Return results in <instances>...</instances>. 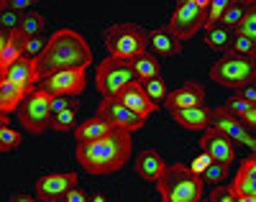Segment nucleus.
Here are the masks:
<instances>
[{"mask_svg": "<svg viewBox=\"0 0 256 202\" xmlns=\"http://www.w3.org/2000/svg\"><path fill=\"white\" fill-rule=\"evenodd\" d=\"M131 133L128 128L110 126L108 133H102L100 138L92 141H80L77 144V162L82 169H88L90 174H113L123 169L134 148Z\"/></svg>", "mask_w": 256, "mask_h": 202, "instance_id": "obj_1", "label": "nucleus"}, {"mask_svg": "<svg viewBox=\"0 0 256 202\" xmlns=\"http://www.w3.org/2000/svg\"><path fill=\"white\" fill-rule=\"evenodd\" d=\"M90 62H92V52L88 46V41L72 28H59L56 34L49 36L44 54L36 59V70H38V80H44L64 70L88 66Z\"/></svg>", "mask_w": 256, "mask_h": 202, "instance_id": "obj_2", "label": "nucleus"}, {"mask_svg": "<svg viewBox=\"0 0 256 202\" xmlns=\"http://www.w3.org/2000/svg\"><path fill=\"white\" fill-rule=\"evenodd\" d=\"M154 184H156L159 197L164 202H198V200H202V176L180 162L164 164V169Z\"/></svg>", "mask_w": 256, "mask_h": 202, "instance_id": "obj_3", "label": "nucleus"}, {"mask_svg": "<svg viewBox=\"0 0 256 202\" xmlns=\"http://www.w3.org/2000/svg\"><path fill=\"white\" fill-rule=\"evenodd\" d=\"M210 80L220 87L238 90L241 84L256 80V56H244L238 52H226L210 66Z\"/></svg>", "mask_w": 256, "mask_h": 202, "instance_id": "obj_4", "label": "nucleus"}, {"mask_svg": "<svg viewBox=\"0 0 256 202\" xmlns=\"http://www.w3.org/2000/svg\"><path fill=\"white\" fill-rule=\"evenodd\" d=\"M146 38H148V34L136 24H116L102 34V41L108 46L110 56H123V59H134V56L144 54Z\"/></svg>", "mask_w": 256, "mask_h": 202, "instance_id": "obj_5", "label": "nucleus"}, {"mask_svg": "<svg viewBox=\"0 0 256 202\" xmlns=\"http://www.w3.org/2000/svg\"><path fill=\"white\" fill-rule=\"evenodd\" d=\"M52 100L54 98L46 92V90H41V87H36L34 92H28L24 98V102L18 105V120H20V126L26 128V133L38 136V133H44L49 128Z\"/></svg>", "mask_w": 256, "mask_h": 202, "instance_id": "obj_6", "label": "nucleus"}, {"mask_svg": "<svg viewBox=\"0 0 256 202\" xmlns=\"http://www.w3.org/2000/svg\"><path fill=\"white\" fill-rule=\"evenodd\" d=\"M134 80H136V72L131 66V59H123V56H108L105 62H100L95 72V84L102 92V98H116Z\"/></svg>", "mask_w": 256, "mask_h": 202, "instance_id": "obj_7", "label": "nucleus"}, {"mask_svg": "<svg viewBox=\"0 0 256 202\" xmlns=\"http://www.w3.org/2000/svg\"><path fill=\"white\" fill-rule=\"evenodd\" d=\"M210 0H184L177 6L174 16L169 18V31H172L180 41L195 36L202 26H205V13H208Z\"/></svg>", "mask_w": 256, "mask_h": 202, "instance_id": "obj_8", "label": "nucleus"}, {"mask_svg": "<svg viewBox=\"0 0 256 202\" xmlns=\"http://www.w3.org/2000/svg\"><path fill=\"white\" fill-rule=\"evenodd\" d=\"M88 66H77V70H64L56 74H49L44 80H38L36 87L46 90L52 98H77L82 90H84V74Z\"/></svg>", "mask_w": 256, "mask_h": 202, "instance_id": "obj_9", "label": "nucleus"}, {"mask_svg": "<svg viewBox=\"0 0 256 202\" xmlns=\"http://www.w3.org/2000/svg\"><path fill=\"white\" fill-rule=\"evenodd\" d=\"M210 126H212V128H218V130H223L230 141L248 146L251 154H254V148H256L254 128H248L246 123H241V118L230 116L228 110H223V108H210Z\"/></svg>", "mask_w": 256, "mask_h": 202, "instance_id": "obj_10", "label": "nucleus"}, {"mask_svg": "<svg viewBox=\"0 0 256 202\" xmlns=\"http://www.w3.org/2000/svg\"><path fill=\"white\" fill-rule=\"evenodd\" d=\"M98 118H102L105 123L110 126H120V128H128V130H138L144 128V120L141 116H136L134 110H128L123 102H118L116 98H102V102L98 105Z\"/></svg>", "mask_w": 256, "mask_h": 202, "instance_id": "obj_11", "label": "nucleus"}, {"mask_svg": "<svg viewBox=\"0 0 256 202\" xmlns=\"http://www.w3.org/2000/svg\"><path fill=\"white\" fill-rule=\"evenodd\" d=\"M72 187H77V174L64 172V174H46L36 182V200L41 202H62Z\"/></svg>", "mask_w": 256, "mask_h": 202, "instance_id": "obj_12", "label": "nucleus"}, {"mask_svg": "<svg viewBox=\"0 0 256 202\" xmlns=\"http://www.w3.org/2000/svg\"><path fill=\"white\" fill-rule=\"evenodd\" d=\"M233 144H236V141H230L223 130L210 126V128H205V136L200 138V151L210 154L216 162L230 164L233 159H236V148H233Z\"/></svg>", "mask_w": 256, "mask_h": 202, "instance_id": "obj_13", "label": "nucleus"}, {"mask_svg": "<svg viewBox=\"0 0 256 202\" xmlns=\"http://www.w3.org/2000/svg\"><path fill=\"white\" fill-rule=\"evenodd\" d=\"M116 100L118 102H123L128 110H134L136 116H141V118H148L154 113V110L159 108L152 98H148L146 92H144V87H141V82L138 80H134V82H128L120 92L116 95Z\"/></svg>", "mask_w": 256, "mask_h": 202, "instance_id": "obj_14", "label": "nucleus"}, {"mask_svg": "<svg viewBox=\"0 0 256 202\" xmlns=\"http://www.w3.org/2000/svg\"><path fill=\"white\" fill-rule=\"evenodd\" d=\"M166 110H177V108H195V105H205V87L195 80L184 82L180 90L169 92L162 102Z\"/></svg>", "mask_w": 256, "mask_h": 202, "instance_id": "obj_15", "label": "nucleus"}, {"mask_svg": "<svg viewBox=\"0 0 256 202\" xmlns=\"http://www.w3.org/2000/svg\"><path fill=\"white\" fill-rule=\"evenodd\" d=\"M146 52L154 54V56H177V54L182 52V41H180L172 31H169L166 26H162V28L148 31Z\"/></svg>", "mask_w": 256, "mask_h": 202, "instance_id": "obj_16", "label": "nucleus"}, {"mask_svg": "<svg viewBox=\"0 0 256 202\" xmlns=\"http://www.w3.org/2000/svg\"><path fill=\"white\" fill-rule=\"evenodd\" d=\"M233 192H236V202H254L256 200V159L254 154L241 164L236 182L230 184Z\"/></svg>", "mask_w": 256, "mask_h": 202, "instance_id": "obj_17", "label": "nucleus"}, {"mask_svg": "<svg viewBox=\"0 0 256 202\" xmlns=\"http://www.w3.org/2000/svg\"><path fill=\"white\" fill-rule=\"evenodd\" d=\"M3 80H10V82H18V84H26L31 90H36L38 84V70H36V59H28V56H18L10 66L0 70Z\"/></svg>", "mask_w": 256, "mask_h": 202, "instance_id": "obj_18", "label": "nucleus"}, {"mask_svg": "<svg viewBox=\"0 0 256 202\" xmlns=\"http://www.w3.org/2000/svg\"><path fill=\"white\" fill-rule=\"evenodd\" d=\"M169 116L174 118V123H180L187 130H205V128H210V108L208 105L177 108V110H169Z\"/></svg>", "mask_w": 256, "mask_h": 202, "instance_id": "obj_19", "label": "nucleus"}, {"mask_svg": "<svg viewBox=\"0 0 256 202\" xmlns=\"http://www.w3.org/2000/svg\"><path fill=\"white\" fill-rule=\"evenodd\" d=\"M134 169H136V174L144 179V182L154 184L156 179H159V174H162V169H164V159L159 156V151L146 148V151H141V154L136 156Z\"/></svg>", "mask_w": 256, "mask_h": 202, "instance_id": "obj_20", "label": "nucleus"}, {"mask_svg": "<svg viewBox=\"0 0 256 202\" xmlns=\"http://www.w3.org/2000/svg\"><path fill=\"white\" fill-rule=\"evenodd\" d=\"M34 92L31 87L18 84L10 80H0V113H8V110H18V105L24 102V98Z\"/></svg>", "mask_w": 256, "mask_h": 202, "instance_id": "obj_21", "label": "nucleus"}, {"mask_svg": "<svg viewBox=\"0 0 256 202\" xmlns=\"http://www.w3.org/2000/svg\"><path fill=\"white\" fill-rule=\"evenodd\" d=\"M233 36H236V31L228 28V26H223L220 20H218V24H208V26H205V44H208L212 52H220V54L230 52Z\"/></svg>", "mask_w": 256, "mask_h": 202, "instance_id": "obj_22", "label": "nucleus"}, {"mask_svg": "<svg viewBox=\"0 0 256 202\" xmlns=\"http://www.w3.org/2000/svg\"><path fill=\"white\" fill-rule=\"evenodd\" d=\"M131 66H134V72H136V80H138V82L152 80V77H159V70H162V66H159V56L148 54V52L134 56V59H131Z\"/></svg>", "mask_w": 256, "mask_h": 202, "instance_id": "obj_23", "label": "nucleus"}, {"mask_svg": "<svg viewBox=\"0 0 256 202\" xmlns=\"http://www.w3.org/2000/svg\"><path fill=\"white\" fill-rule=\"evenodd\" d=\"M110 130V123H105L102 118H88L84 123H80L77 128H74V138H77V144L80 141H92V138H100L102 133H108Z\"/></svg>", "mask_w": 256, "mask_h": 202, "instance_id": "obj_24", "label": "nucleus"}, {"mask_svg": "<svg viewBox=\"0 0 256 202\" xmlns=\"http://www.w3.org/2000/svg\"><path fill=\"white\" fill-rule=\"evenodd\" d=\"M77 110H80V100L77 98H72V102L64 108V110H59V113H52V120H49V128H54V130H70L72 126H74V118H77Z\"/></svg>", "mask_w": 256, "mask_h": 202, "instance_id": "obj_25", "label": "nucleus"}, {"mask_svg": "<svg viewBox=\"0 0 256 202\" xmlns=\"http://www.w3.org/2000/svg\"><path fill=\"white\" fill-rule=\"evenodd\" d=\"M254 6V0H228V6L220 16V24L228 26V28H236V24L244 18V13Z\"/></svg>", "mask_w": 256, "mask_h": 202, "instance_id": "obj_26", "label": "nucleus"}, {"mask_svg": "<svg viewBox=\"0 0 256 202\" xmlns=\"http://www.w3.org/2000/svg\"><path fill=\"white\" fill-rule=\"evenodd\" d=\"M44 28H46V18L41 16V13H34V10L24 13V18H20V26H18V31L24 34V36H28V38L41 36V34H44Z\"/></svg>", "mask_w": 256, "mask_h": 202, "instance_id": "obj_27", "label": "nucleus"}, {"mask_svg": "<svg viewBox=\"0 0 256 202\" xmlns=\"http://www.w3.org/2000/svg\"><path fill=\"white\" fill-rule=\"evenodd\" d=\"M228 164L226 162H216L212 159L210 164H208V169L202 172V182H210V184H220V182H226V176H228Z\"/></svg>", "mask_w": 256, "mask_h": 202, "instance_id": "obj_28", "label": "nucleus"}, {"mask_svg": "<svg viewBox=\"0 0 256 202\" xmlns=\"http://www.w3.org/2000/svg\"><path fill=\"white\" fill-rule=\"evenodd\" d=\"M141 87H144V92L152 98L156 105L159 102H164V98H166V84H164V80L162 77H152V80H144L141 82Z\"/></svg>", "mask_w": 256, "mask_h": 202, "instance_id": "obj_29", "label": "nucleus"}, {"mask_svg": "<svg viewBox=\"0 0 256 202\" xmlns=\"http://www.w3.org/2000/svg\"><path fill=\"white\" fill-rule=\"evenodd\" d=\"M236 34H241V36H248V38H256V3L244 13V18L236 24V28H233Z\"/></svg>", "mask_w": 256, "mask_h": 202, "instance_id": "obj_30", "label": "nucleus"}, {"mask_svg": "<svg viewBox=\"0 0 256 202\" xmlns=\"http://www.w3.org/2000/svg\"><path fill=\"white\" fill-rule=\"evenodd\" d=\"M20 141H24V136H20L18 130H13V128H8V126H3L0 128V151H13Z\"/></svg>", "mask_w": 256, "mask_h": 202, "instance_id": "obj_31", "label": "nucleus"}, {"mask_svg": "<svg viewBox=\"0 0 256 202\" xmlns=\"http://www.w3.org/2000/svg\"><path fill=\"white\" fill-rule=\"evenodd\" d=\"M230 52H238V54H244V56H256V38H248V36L236 34V36H233Z\"/></svg>", "mask_w": 256, "mask_h": 202, "instance_id": "obj_32", "label": "nucleus"}, {"mask_svg": "<svg viewBox=\"0 0 256 202\" xmlns=\"http://www.w3.org/2000/svg\"><path fill=\"white\" fill-rule=\"evenodd\" d=\"M254 105H256V102H246V100H241V98H236V95H233V98H228V100H226L220 108H223V110H228L230 116L241 118V116L246 113V110H248V108H254Z\"/></svg>", "mask_w": 256, "mask_h": 202, "instance_id": "obj_33", "label": "nucleus"}, {"mask_svg": "<svg viewBox=\"0 0 256 202\" xmlns=\"http://www.w3.org/2000/svg\"><path fill=\"white\" fill-rule=\"evenodd\" d=\"M20 18H24V13L10 10V8H0V24H3V28H6V31H18Z\"/></svg>", "mask_w": 256, "mask_h": 202, "instance_id": "obj_34", "label": "nucleus"}, {"mask_svg": "<svg viewBox=\"0 0 256 202\" xmlns=\"http://www.w3.org/2000/svg\"><path fill=\"white\" fill-rule=\"evenodd\" d=\"M46 44H49V38H44V36H34V38H28V44H26V52H24V56H28V59H38L41 54H44Z\"/></svg>", "mask_w": 256, "mask_h": 202, "instance_id": "obj_35", "label": "nucleus"}, {"mask_svg": "<svg viewBox=\"0 0 256 202\" xmlns=\"http://www.w3.org/2000/svg\"><path fill=\"white\" fill-rule=\"evenodd\" d=\"M228 6V0H210V6H208V13H205V26L208 24H218L223 10Z\"/></svg>", "mask_w": 256, "mask_h": 202, "instance_id": "obj_36", "label": "nucleus"}, {"mask_svg": "<svg viewBox=\"0 0 256 202\" xmlns=\"http://www.w3.org/2000/svg\"><path fill=\"white\" fill-rule=\"evenodd\" d=\"M210 200L212 202H236V192H233V187H218L210 192Z\"/></svg>", "mask_w": 256, "mask_h": 202, "instance_id": "obj_37", "label": "nucleus"}, {"mask_svg": "<svg viewBox=\"0 0 256 202\" xmlns=\"http://www.w3.org/2000/svg\"><path fill=\"white\" fill-rule=\"evenodd\" d=\"M236 98H241V100H246V102H256V80L241 84V87L236 90Z\"/></svg>", "mask_w": 256, "mask_h": 202, "instance_id": "obj_38", "label": "nucleus"}, {"mask_svg": "<svg viewBox=\"0 0 256 202\" xmlns=\"http://www.w3.org/2000/svg\"><path fill=\"white\" fill-rule=\"evenodd\" d=\"M34 6V0H3L0 8H10V10H18V13H28V8Z\"/></svg>", "mask_w": 256, "mask_h": 202, "instance_id": "obj_39", "label": "nucleus"}, {"mask_svg": "<svg viewBox=\"0 0 256 202\" xmlns=\"http://www.w3.org/2000/svg\"><path fill=\"white\" fill-rule=\"evenodd\" d=\"M210 162H212V156L202 151V154L198 156V159H195V162H192V166H190V169H192V172H195V174H200V176H202V172L208 169V164H210Z\"/></svg>", "mask_w": 256, "mask_h": 202, "instance_id": "obj_40", "label": "nucleus"}, {"mask_svg": "<svg viewBox=\"0 0 256 202\" xmlns=\"http://www.w3.org/2000/svg\"><path fill=\"white\" fill-rule=\"evenodd\" d=\"M62 202H90V194H88V192H82L80 187H72L67 194H64Z\"/></svg>", "mask_w": 256, "mask_h": 202, "instance_id": "obj_41", "label": "nucleus"}, {"mask_svg": "<svg viewBox=\"0 0 256 202\" xmlns=\"http://www.w3.org/2000/svg\"><path fill=\"white\" fill-rule=\"evenodd\" d=\"M241 123H246L248 128H256V105H254V108H248L246 113L241 116Z\"/></svg>", "mask_w": 256, "mask_h": 202, "instance_id": "obj_42", "label": "nucleus"}, {"mask_svg": "<svg viewBox=\"0 0 256 202\" xmlns=\"http://www.w3.org/2000/svg\"><path fill=\"white\" fill-rule=\"evenodd\" d=\"M70 102H72V98H54L52 100V113H59V110H64Z\"/></svg>", "mask_w": 256, "mask_h": 202, "instance_id": "obj_43", "label": "nucleus"}, {"mask_svg": "<svg viewBox=\"0 0 256 202\" xmlns=\"http://www.w3.org/2000/svg\"><path fill=\"white\" fill-rule=\"evenodd\" d=\"M31 200H34V197L26 194V192H24V194H10V202H31Z\"/></svg>", "mask_w": 256, "mask_h": 202, "instance_id": "obj_44", "label": "nucleus"}, {"mask_svg": "<svg viewBox=\"0 0 256 202\" xmlns=\"http://www.w3.org/2000/svg\"><path fill=\"white\" fill-rule=\"evenodd\" d=\"M90 200L92 202H105V194L102 192H95V194H90Z\"/></svg>", "mask_w": 256, "mask_h": 202, "instance_id": "obj_45", "label": "nucleus"}]
</instances>
